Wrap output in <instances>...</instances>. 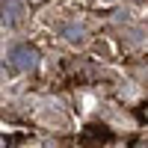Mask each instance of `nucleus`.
I'll return each instance as SVG.
<instances>
[{
  "instance_id": "nucleus-1",
  "label": "nucleus",
  "mask_w": 148,
  "mask_h": 148,
  "mask_svg": "<svg viewBox=\"0 0 148 148\" xmlns=\"http://www.w3.org/2000/svg\"><path fill=\"white\" fill-rule=\"evenodd\" d=\"M15 56H18V65H33V51H27V47H18Z\"/></svg>"
}]
</instances>
